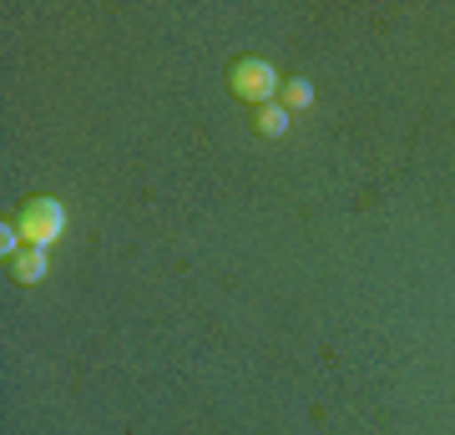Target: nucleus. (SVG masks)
<instances>
[{"label": "nucleus", "instance_id": "obj_1", "mask_svg": "<svg viewBox=\"0 0 455 435\" xmlns=\"http://www.w3.org/2000/svg\"><path fill=\"white\" fill-rule=\"evenodd\" d=\"M228 86H233V97L248 101L253 112L268 107V101L283 92V77L274 71V61H263V56H238V61L228 66Z\"/></svg>", "mask_w": 455, "mask_h": 435}, {"label": "nucleus", "instance_id": "obj_2", "mask_svg": "<svg viewBox=\"0 0 455 435\" xmlns=\"http://www.w3.org/2000/svg\"><path fill=\"white\" fill-rule=\"evenodd\" d=\"M16 228L26 243H41V248H56V238L66 233V208L56 197H26L16 213Z\"/></svg>", "mask_w": 455, "mask_h": 435}, {"label": "nucleus", "instance_id": "obj_3", "mask_svg": "<svg viewBox=\"0 0 455 435\" xmlns=\"http://www.w3.org/2000/svg\"><path fill=\"white\" fill-rule=\"evenodd\" d=\"M5 269H11V278H16V284H41V278L51 274V248H41V243H26V248H20V254L11 258Z\"/></svg>", "mask_w": 455, "mask_h": 435}, {"label": "nucleus", "instance_id": "obj_4", "mask_svg": "<svg viewBox=\"0 0 455 435\" xmlns=\"http://www.w3.org/2000/svg\"><path fill=\"white\" fill-rule=\"evenodd\" d=\"M253 127H259V137H283V132L293 127V112L283 107V101H268V107L253 112Z\"/></svg>", "mask_w": 455, "mask_h": 435}, {"label": "nucleus", "instance_id": "obj_5", "mask_svg": "<svg viewBox=\"0 0 455 435\" xmlns=\"http://www.w3.org/2000/svg\"><path fill=\"white\" fill-rule=\"evenodd\" d=\"M283 107H289V112H309L314 107V81L309 77H289L283 81Z\"/></svg>", "mask_w": 455, "mask_h": 435}]
</instances>
